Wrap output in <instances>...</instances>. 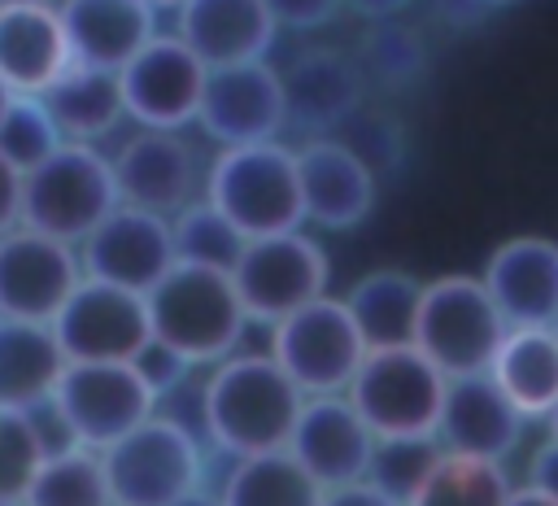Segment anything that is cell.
<instances>
[{
  "instance_id": "cell-1",
  "label": "cell",
  "mask_w": 558,
  "mask_h": 506,
  "mask_svg": "<svg viewBox=\"0 0 558 506\" xmlns=\"http://www.w3.org/2000/svg\"><path fill=\"white\" fill-rule=\"evenodd\" d=\"M301 401L305 393L279 371L270 353H231L209 366L201 388V427L231 458L275 454L288 449Z\"/></svg>"
},
{
  "instance_id": "cell-2",
  "label": "cell",
  "mask_w": 558,
  "mask_h": 506,
  "mask_svg": "<svg viewBox=\"0 0 558 506\" xmlns=\"http://www.w3.org/2000/svg\"><path fill=\"white\" fill-rule=\"evenodd\" d=\"M144 301H148L153 345L170 349L187 366H218L240 349L248 327L231 270H214V266L174 262Z\"/></svg>"
},
{
  "instance_id": "cell-3",
  "label": "cell",
  "mask_w": 558,
  "mask_h": 506,
  "mask_svg": "<svg viewBox=\"0 0 558 506\" xmlns=\"http://www.w3.org/2000/svg\"><path fill=\"white\" fill-rule=\"evenodd\" d=\"M201 196L209 205H218L244 240L305 227L296 153L283 148L279 140L244 144V148H218V157L205 170Z\"/></svg>"
},
{
  "instance_id": "cell-4",
  "label": "cell",
  "mask_w": 558,
  "mask_h": 506,
  "mask_svg": "<svg viewBox=\"0 0 558 506\" xmlns=\"http://www.w3.org/2000/svg\"><path fill=\"white\" fill-rule=\"evenodd\" d=\"M113 161L96 144H61L48 161L22 174V227L65 244H83L118 209Z\"/></svg>"
},
{
  "instance_id": "cell-5",
  "label": "cell",
  "mask_w": 558,
  "mask_h": 506,
  "mask_svg": "<svg viewBox=\"0 0 558 506\" xmlns=\"http://www.w3.org/2000/svg\"><path fill=\"white\" fill-rule=\"evenodd\" d=\"M506 318L493 305L480 275H440L423 284L418 318H414V349L432 358L449 380L484 375L506 340Z\"/></svg>"
},
{
  "instance_id": "cell-6",
  "label": "cell",
  "mask_w": 558,
  "mask_h": 506,
  "mask_svg": "<svg viewBox=\"0 0 558 506\" xmlns=\"http://www.w3.org/2000/svg\"><path fill=\"white\" fill-rule=\"evenodd\" d=\"M113 506H170L205 489V449L196 432L170 414H153L122 441L100 449Z\"/></svg>"
},
{
  "instance_id": "cell-7",
  "label": "cell",
  "mask_w": 558,
  "mask_h": 506,
  "mask_svg": "<svg viewBox=\"0 0 558 506\" xmlns=\"http://www.w3.org/2000/svg\"><path fill=\"white\" fill-rule=\"evenodd\" d=\"M157 388L140 362H65L48 410L57 414L70 445L109 449L131 427L157 414Z\"/></svg>"
},
{
  "instance_id": "cell-8",
  "label": "cell",
  "mask_w": 558,
  "mask_h": 506,
  "mask_svg": "<svg viewBox=\"0 0 558 506\" xmlns=\"http://www.w3.org/2000/svg\"><path fill=\"white\" fill-rule=\"evenodd\" d=\"M445 388L449 375L432 358H423L414 345H397V349H366L344 397L366 419L375 441H388V436H436Z\"/></svg>"
},
{
  "instance_id": "cell-9",
  "label": "cell",
  "mask_w": 558,
  "mask_h": 506,
  "mask_svg": "<svg viewBox=\"0 0 558 506\" xmlns=\"http://www.w3.org/2000/svg\"><path fill=\"white\" fill-rule=\"evenodd\" d=\"M279 371L305 393V397H323V393H349L362 358H366V340L344 305V297H318L310 305H301L296 314L279 318L270 327V349H266Z\"/></svg>"
},
{
  "instance_id": "cell-10",
  "label": "cell",
  "mask_w": 558,
  "mask_h": 506,
  "mask_svg": "<svg viewBox=\"0 0 558 506\" xmlns=\"http://www.w3.org/2000/svg\"><path fill=\"white\" fill-rule=\"evenodd\" d=\"M231 284L244 301L248 323L275 327L279 318L296 314L301 305L327 297L331 257L301 227L279 231V236H257V240H244V253L231 266Z\"/></svg>"
},
{
  "instance_id": "cell-11",
  "label": "cell",
  "mask_w": 558,
  "mask_h": 506,
  "mask_svg": "<svg viewBox=\"0 0 558 506\" xmlns=\"http://www.w3.org/2000/svg\"><path fill=\"white\" fill-rule=\"evenodd\" d=\"M52 332L65 362H135L153 345L144 292L113 288L87 275L52 318Z\"/></svg>"
},
{
  "instance_id": "cell-12",
  "label": "cell",
  "mask_w": 558,
  "mask_h": 506,
  "mask_svg": "<svg viewBox=\"0 0 558 506\" xmlns=\"http://www.w3.org/2000/svg\"><path fill=\"white\" fill-rule=\"evenodd\" d=\"M205 79L209 65L179 35H153L118 70L126 118L144 131H183L201 113Z\"/></svg>"
},
{
  "instance_id": "cell-13",
  "label": "cell",
  "mask_w": 558,
  "mask_h": 506,
  "mask_svg": "<svg viewBox=\"0 0 558 506\" xmlns=\"http://www.w3.org/2000/svg\"><path fill=\"white\" fill-rule=\"evenodd\" d=\"M196 126L218 148H244V144H270L288 126V92L283 70L270 61H244L209 70Z\"/></svg>"
},
{
  "instance_id": "cell-14",
  "label": "cell",
  "mask_w": 558,
  "mask_h": 506,
  "mask_svg": "<svg viewBox=\"0 0 558 506\" xmlns=\"http://www.w3.org/2000/svg\"><path fill=\"white\" fill-rule=\"evenodd\" d=\"M83 284L78 249L31 227L0 236V318L52 323Z\"/></svg>"
},
{
  "instance_id": "cell-15",
  "label": "cell",
  "mask_w": 558,
  "mask_h": 506,
  "mask_svg": "<svg viewBox=\"0 0 558 506\" xmlns=\"http://www.w3.org/2000/svg\"><path fill=\"white\" fill-rule=\"evenodd\" d=\"M78 262L87 279L113 284V288H131V292H153L161 284V275L179 262L174 257V231L170 218L135 209V205H118L83 244H78Z\"/></svg>"
},
{
  "instance_id": "cell-16",
  "label": "cell",
  "mask_w": 558,
  "mask_h": 506,
  "mask_svg": "<svg viewBox=\"0 0 558 506\" xmlns=\"http://www.w3.org/2000/svg\"><path fill=\"white\" fill-rule=\"evenodd\" d=\"M292 153H296L305 222H314L323 231H349L371 218L379 183L353 144L336 140V135H310Z\"/></svg>"
},
{
  "instance_id": "cell-17",
  "label": "cell",
  "mask_w": 558,
  "mask_h": 506,
  "mask_svg": "<svg viewBox=\"0 0 558 506\" xmlns=\"http://www.w3.org/2000/svg\"><path fill=\"white\" fill-rule=\"evenodd\" d=\"M288 454L323 489H340V484L366 480L371 454H375V432L366 427V419L353 410V401L344 393H323V397L301 401V414L288 436Z\"/></svg>"
},
{
  "instance_id": "cell-18",
  "label": "cell",
  "mask_w": 558,
  "mask_h": 506,
  "mask_svg": "<svg viewBox=\"0 0 558 506\" xmlns=\"http://www.w3.org/2000/svg\"><path fill=\"white\" fill-rule=\"evenodd\" d=\"M109 161H113V179H118V201L161 214V218H174L183 205H192L196 183H205L196 170V153L179 131H144L140 126Z\"/></svg>"
},
{
  "instance_id": "cell-19",
  "label": "cell",
  "mask_w": 558,
  "mask_h": 506,
  "mask_svg": "<svg viewBox=\"0 0 558 506\" xmlns=\"http://www.w3.org/2000/svg\"><path fill=\"white\" fill-rule=\"evenodd\" d=\"M523 432H527V419L510 406V397L493 384L488 371L449 380L440 423H436L440 449L488 458V462H510L523 445Z\"/></svg>"
},
{
  "instance_id": "cell-20",
  "label": "cell",
  "mask_w": 558,
  "mask_h": 506,
  "mask_svg": "<svg viewBox=\"0 0 558 506\" xmlns=\"http://www.w3.org/2000/svg\"><path fill=\"white\" fill-rule=\"evenodd\" d=\"M480 279L506 327H549L558 314V240L510 236L488 253Z\"/></svg>"
},
{
  "instance_id": "cell-21",
  "label": "cell",
  "mask_w": 558,
  "mask_h": 506,
  "mask_svg": "<svg viewBox=\"0 0 558 506\" xmlns=\"http://www.w3.org/2000/svg\"><path fill=\"white\" fill-rule=\"evenodd\" d=\"M74 65L57 4H0V83L13 96H44Z\"/></svg>"
},
{
  "instance_id": "cell-22",
  "label": "cell",
  "mask_w": 558,
  "mask_h": 506,
  "mask_svg": "<svg viewBox=\"0 0 558 506\" xmlns=\"http://www.w3.org/2000/svg\"><path fill=\"white\" fill-rule=\"evenodd\" d=\"M174 17H179L174 35L209 70L266 61L279 35V22L266 0H187Z\"/></svg>"
},
{
  "instance_id": "cell-23",
  "label": "cell",
  "mask_w": 558,
  "mask_h": 506,
  "mask_svg": "<svg viewBox=\"0 0 558 506\" xmlns=\"http://www.w3.org/2000/svg\"><path fill=\"white\" fill-rule=\"evenodd\" d=\"M57 9L70 35L74 65L118 74L157 35V9L148 0H61Z\"/></svg>"
},
{
  "instance_id": "cell-24",
  "label": "cell",
  "mask_w": 558,
  "mask_h": 506,
  "mask_svg": "<svg viewBox=\"0 0 558 506\" xmlns=\"http://www.w3.org/2000/svg\"><path fill=\"white\" fill-rule=\"evenodd\" d=\"M65 371L52 323L0 318V410H44Z\"/></svg>"
},
{
  "instance_id": "cell-25",
  "label": "cell",
  "mask_w": 558,
  "mask_h": 506,
  "mask_svg": "<svg viewBox=\"0 0 558 506\" xmlns=\"http://www.w3.org/2000/svg\"><path fill=\"white\" fill-rule=\"evenodd\" d=\"M493 384L510 397V406L536 423L558 406V332L554 327H510L488 366Z\"/></svg>"
},
{
  "instance_id": "cell-26",
  "label": "cell",
  "mask_w": 558,
  "mask_h": 506,
  "mask_svg": "<svg viewBox=\"0 0 558 506\" xmlns=\"http://www.w3.org/2000/svg\"><path fill=\"white\" fill-rule=\"evenodd\" d=\"M283 92H288V122L314 131L336 126L362 100V70L331 48H314L283 70Z\"/></svg>"
},
{
  "instance_id": "cell-27",
  "label": "cell",
  "mask_w": 558,
  "mask_h": 506,
  "mask_svg": "<svg viewBox=\"0 0 558 506\" xmlns=\"http://www.w3.org/2000/svg\"><path fill=\"white\" fill-rule=\"evenodd\" d=\"M39 100L48 105L61 140H70V144H96L105 135H113L118 122L126 118L118 74L96 70V65H70Z\"/></svg>"
},
{
  "instance_id": "cell-28",
  "label": "cell",
  "mask_w": 558,
  "mask_h": 506,
  "mask_svg": "<svg viewBox=\"0 0 558 506\" xmlns=\"http://www.w3.org/2000/svg\"><path fill=\"white\" fill-rule=\"evenodd\" d=\"M418 301H423V284L410 270L397 266H379L366 270L349 292L344 305L366 340V349H397V345H414V318H418Z\"/></svg>"
},
{
  "instance_id": "cell-29",
  "label": "cell",
  "mask_w": 558,
  "mask_h": 506,
  "mask_svg": "<svg viewBox=\"0 0 558 506\" xmlns=\"http://www.w3.org/2000/svg\"><path fill=\"white\" fill-rule=\"evenodd\" d=\"M323 484L288 454H253L231 458V471L218 489L222 506H323Z\"/></svg>"
},
{
  "instance_id": "cell-30",
  "label": "cell",
  "mask_w": 558,
  "mask_h": 506,
  "mask_svg": "<svg viewBox=\"0 0 558 506\" xmlns=\"http://www.w3.org/2000/svg\"><path fill=\"white\" fill-rule=\"evenodd\" d=\"M510 493L514 484H510L506 462L440 449L436 467L427 471V480L414 489L405 506H506Z\"/></svg>"
},
{
  "instance_id": "cell-31",
  "label": "cell",
  "mask_w": 558,
  "mask_h": 506,
  "mask_svg": "<svg viewBox=\"0 0 558 506\" xmlns=\"http://www.w3.org/2000/svg\"><path fill=\"white\" fill-rule=\"evenodd\" d=\"M22 502L26 506H113V493H109L100 454L83 445H65L44 458Z\"/></svg>"
},
{
  "instance_id": "cell-32",
  "label": "cell",
  "mask_w": 558,
  "mask_h": 506,
  "mask_svg": "<svg viewBox=\"0 0 558 506\" xmlns=\"http://www.w3.org/2000/svg\"><path fill=\"white\" fill-rule=\"evenodd\" d=\"M174 231V257L192 262V266H214V270H231L235 257L244 253V236L235 231V222L209 205L205 196H196L192 205H183L170 218Z\"/></svg>"
},
{
  "instance_id": "cell-33",
  "label": "cell",
  "mask_w": 558,
  "mask_h": 506,
  "mask_svg": "<svg viewBox=\"0 0 558 506\" xmlns=\"http://www.w3.org/2000/svg\"><path fill=\"white\" fill-rule=\"evenodd\" d=\"M61 144L65 140H61V131H57V122H52V113H48V105L39 96H13L9 100V109L0 118V157L17 174H26L39 161H48Z\"/></svg>"
},
{
  "instance_id": "cell-34",
  "label": "cell",
  "mask_w": 558,
  "mask_h": 506,
  "mask_svg": "<svg viewBox=\"0 0 558 506\" xmlns=\"http://www.w3.org/2000/svg\"><path fill=\"white\" fill-rule=\"evenodd\" d=\"M52 454L35 410H0V502H22Z\"/></svg>"
},
{
  "instance_id": "cell-35",
  "label": "cell",
  "mask_w": 558,
  "mask_h": 506,
  "mask_svg": "<svg viewBox=\"0 0 558 506\" xmlns=\"http://www.w3.org/2000/svg\"><path fill=\"white\" fill-rule=\"evenodd\" d=\"M436 458H440L436 436H388V441H375L366 480L405 506L414 497V489L427 480V471L436 467Z\"/></svg>"
},
{
  "instance_id": "cell-36",
  "label": "cell",
  "mask_w": 558,
  "mask_h": 506,
  "mask_svg": "<svg viewBox=\"0 0 558 506\" xmlns=\"http://www.w3.org/2000/svg\"><path fill=\"white\" fill-rule=\"evenodd\" d=\"M266 4L283 31H318L344 9V0H266Z\"/></svg>"
},
{
  "instance_id": "cell-37",
  "label": "cell",
  "mask_w": 558,
  "mask_h": 506,
  "mask_svg": "<svg viewBox=\"0 0 558 506\" xmlns=\"http://www.w3.org/2000/svg\"><path fill=\"white\" fill-rule=\"evenodd\" d=\"M22 227V174L0 157V236Z\"/></svg>"
},
{
  "instance_id": "cell-38",
  "label": "cell",
  "mask_w": 558,
  "mask_h": 506,
  "mask_svg": "<svg viewBox=\"0 0 558 506\" xmlns=\"http://www.w3.org/2000/svg\"><path fill=\"white\" fill-rule=\"evenodd\" d=\"M527 484L558 502V441H545L527 462Z\"/></svg>"
},
{
  "instance_id": "cell-39",
  "label": "cell",
  "mask_w": 558,
  "mask_h": 506,
  "mask_svg": "<svg viewBox=\"0 0 558 506\" xmlns=\"http://www.w3.org/2000/svg\"><path fill=\"white\" fill-rule=\"evenodd\" d=\"M323 506H401V502H392L388 493H379L371 480H357V484L327 489L323 493Z\"/></svg>"
},
{
  "instance_id": "cell-40",
  "label": "cell",
  "mask_w": 558,
  "mask_h": 506,
  "mask_svg": "<svg viewBox=\"0 0 558 506\" xmlns=\"http://www.w3.org/2000/svg\"><path fill=\"white\" fill-rule=\"evenodd\" d=\"M506 506H558V502H554V497H545L541 489H532V484L523 480V484H514V493H510V502H506Z\"/></svg>"
},
{
  "instance_id": "cell-41",
  "label": "cell",
  "mask_w": 558,
  "mask_h": 506,
  "mask_svg": "<svg viewBox=\"0 0 558 506\" xmlns=\"http://www.w3.org/2000/svg\"><path fill=\"white\" fill-rule=\"evenodd\" d=\"M170 506H222V497L209 493V489H196V493H187V497H179V502H170Z\"/></svg>"
},
{
  "instance_id": "cell-42",
  "label": "cell",
  "mask_w": 558,
  "mask_h": 506,
  "mask_svg": "<svg viewBox=\"0 0 558 506\" xmlns=\"http://www.w3.org/2000/svg\"><path fill=\"white\" fill-rule=\"evenodd\" d=\"M148 4H153V9H157V13H161V9H174V13H179V9H183V4H187V0H148Z\"/></svg>"
},
{
  "instance_id": "cell-43",
  "label": "cell",
  "mask_w": 558,
  "mask_h": 506,
  "mask_svg": "<svg viewBox=\"0 0 558 506\" xmlns=\"http://www.w3.org/2000/svg\"><path fill=\"white\" fill-rule=\"evenodd\" d=\"M9 100H13V92L0 83V118H4V109H9Z\"/></svg>"
},
{
  "instance_id": "cell-44",
  "label": "cell",
  "mask_w": 558,
  "mask_h": 506,
  "mask_svg": "<svg viewBox=\"0 0 558 506\" xmlns=\"http://www.w3.org/2000/svg\"><path fill=\"white\" fill-rule=\"evenodd\" d=\"M545 423H549V441H558V406H554V414Z\"/></svg>"
},
{
  "instance_id": "cell-45",
  "label": "cell",
  "mask_w": 558,
  "mask_h": 506,
  "mask_svg": "<svg viewBox=\"0 0 558 506\" xmlns=\"http://www.w3.org/2000/svg\"><path fill=\"white\" fill-rule=\"evenodd\" d=\"M0 4H52V0H0Z\"/></svg>"
},
{
  "instance_id": "cell-46",
  "label": "cell",
  "mask_w": 558,
  "mask_h": 506,
  "mask_svg": "<svg viewBox=\"0 0 558 506\" xmlns=\"http://www.w3.org/2000/svg\"><path fill=\"white\" fill-rule=\"evenodd\" d=\"M0 506H26V502H0Z\"/></svg>"
},
{
  "instance_id": "cell-47",
  "label": "cell",
  "mask_w": 558,
  "mask_h": 506,
  "mask_svg": "<svg viewBox=\"0 0 558 506\" xmlns=\"http://www.w3.org/2000/svg\"><path fill=\"white\" fill-rule=\"evenodd\" d=\"M484 4H510V0H484Z\"/></svg>"
},
{
  "instance_id": "cell-48",
  "label": "cell",
  "mask_w": 558,
  "mask_h": 506,
  "mask_svg": "<svg viewBox=\"0 0 558 506\" xmlns=\"http://www.w3.org/2000/svg\"><path fill=\"white\" fill-rule=\"evenodd\" d=\"M549 327H554V332H558V314H554V323H549Z\"/></svg>"
}]
</instances>
